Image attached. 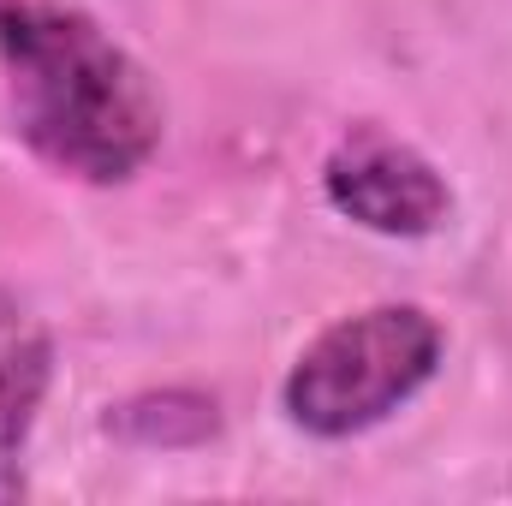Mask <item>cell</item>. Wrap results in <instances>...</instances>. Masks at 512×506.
Here are the masks:
<instances>
[{
  "label": "cell",
  "mask_w": 512,
  "mask_h": 506,
  "mask_svg": "<svg viewBox=\"0 0 512 506\" xmlns=\"http://www.w3.org/2000/svg\"><path fill=\"white\" fill-rule=\"evenodd\" d=\"M0 84L24 149L96 191L131 185L167 137L149 66L72 0H0Z\"/></svg>",
  "instance_id": "6da1fadb"
},
{
  "label": "cell",
  "mask_w": 512,
  "mask_h": 506,
  "mask_svg": "<svg viewBox=\"0 0 512 506\" xmlns=\"http://www.w3.org/2000/svg\"><path fill=\"white\" fill-rule=\"evenodd\" d=\"M54 393V340L48 334H18L0 352V501H18L24 483V453L42 423V405Z\"/></svg>",
  "instance_id": "277c9868"
},
{
  "label": "cell",
  "mask_w": 512,
  "mask_h": 506,
  "mask_svg": "<svg viewBox=\"0 0 512 506\" xmlns=\"http://www.w3.org/2000/svg\"><path fill=\"white\" fill-rule=\"evenodd\" d=\"M102 429L137 453H191L221 435V399L203 387H143L108 405Z\"/></svg>",
  "instance_id": "5b68a950"
},
{
  "label": "cell",
  "mask_w": 512,
  "mask_h": 506,
  "mask_svg": "<svg viewBox=\"0 0 512 506\" xmlns=\"http://www.w3.org/2000/svg\"><path fill=\"white\" fill-rule=\"evenodd\" d=\"M322 197L358 233L399 239V245L435 239L453 221L447 173L417 143H405L376 120H358L334 137V149L322 155Z\"/></svg>",
  "instance_id": "3957f363"
},
{
  "label": "cell",
  "mask_w": 512,
  "mask_h": 506,
  "mask_svg": "<svg viewBox=\"0 0 512 506\" xmlns=\"http://www.w3.org/2000/svg\"><path fill=\"white\" fill-rule=\"evenodd\" d=\"M447 364V328L411 298H382L316 328L280 381V411L310 441H358L399 417Z\"/></svg>",
  "instance_id": "7a4b0ae2"
}]
</instances>
